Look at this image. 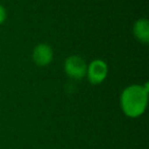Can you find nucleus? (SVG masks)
Returning <instances> with one entry per match:
<instances>
[{
	"label": "nucleus",
	"instance_id": "nucleus-5",
	"mask_svg": "<svg viewBox=\"0 0 149 149\" xmlns=\"http://www.w3.org/2000/svg\"><path fill=\"white\" fill-rule=\"evenodd\" d=\"M134 34L136 38L141 42L148 43L149 41V26L148 21L141 19L137 21L134 25Z\"/></svg>",
	"mask_w": 149,
	"mask_h": 149
},
{
	"label": "nucleus",
	"instance_id": "nucleus-2",
	"mask_svg": "<svg viewBox=\"0 0 149 149\" xmlns=\"http://www.w3.org/2000/svg\"><path fill=\"white\" fill-rule=\"evenodd\" d=\"M64 70L66 74L72 79H82L87 72V66L84 59H82L80 56L72 55L65 60Z\"/></svg>",
	"mask_w": 149,
	"mask_h": 149
},
{
	"label": "nucleus",
	"instance_id": "nucleus-1",
	"mask_svg": "<svg viewBox=\"0 0 149 149\" xmlns=\"http://www.w3.org/2000/svg\"><path fill=\"white\" fill-rule=\"evenodd\" d=\"M148 84L144 87L132 85L127 87L120 95V106L126 116L137 118L144 112L147 105Z\"/></svg>",
	"mask_w": 149,
	"mask_h": 149
},
{
	"label": "nucleus",
	"instance_id": "nucleus-3",
	"mask_svg": "<svg viewBox=\"0 0 149 149\" xmlns=\"http://www.w3.org/2000/svg\"><path fill=\"white\" fill-rule=\"evenodd\" d=\"M107 64L103 60H94L90 63L87 74L88 79L92 84H100L107 76Z\"/></svg>",
	"mask_w": 149,
	"mask_h": 149
},
{
	"label": "nucleus",
	"instance_id": "nucleus-6",
	"mask_svg": "<svg viewBox=\"0 0 149 149\" xmlns=\"http://www.w3.org/2000/svg\"><path fill=\"white\" fill-rule=\"evenodd\" d=\"M5 19H6V10L2 5H0V25L5 21Z\"/></svg>",
	"mask_w": 149,
	"mask_h": 149
},
{
	"label": "nucleus",
	"instance_id": "nucleus-4",
	"mask_svg": "<svg viewBox=\"0 0 149 149\" xmlns=\"http://www.w3.org/2000/svg\"><path fill=\"white\" fill-rule=\"evenodd\" d=\"M53 57V52L50 46L46 44H40L33 51V60L36 64L40 66H45L49 64Z\"/></svg>",
	"mask_w": 149,
	"mask_h": 149
}]
</instances>
